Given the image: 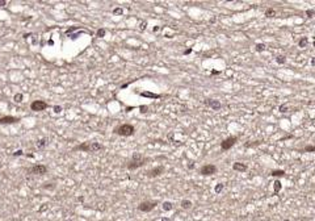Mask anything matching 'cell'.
Returning <instances> with one entry per match:
<instances>
[{"label": "cell", "mask_w": 315, "mask_h": 221, "mask_svg": "<svg viewBox=\"0 0 315 221\" xmlns=\"http://www.w3.org/2000/svg\"><path fill=\"white\" fill-rule=\"evenodd\" d=\"M269 175H270V176H274V178H280V176H284V175H285V171H284V170H272Z\"/></svg>", "instance_id": "cell-14"}, {"label": "cell", "mask_w": 315, "mask_h": 221, "mask_svg": "<svg viewBox=\"0 0 315 221\" xmlns=\"http://www.w3.org/2000/svg\"><path fill=\"white\" fill-rule=\"evenodd\" d=\"M48 107H49L48 103L43 101V100H34L33 103L30 104V109L34 111V112H42V111H45Z\"/></svg>", "instance_id": "cell-8"}, {"label": "cell", "mask_w": 315, "mask_h": 221, "mask_svg": "<svg viewBox=\"0 0 315 221\" xmlns=\"http://www.w3.org/2000/svg\"><path fill=\"white\" fill-rule=\"evenodd\" d=\"M42 188H45V190H54L55 188V186H54L53 183H45L42 186Z\"/></svg>", "instance_id": "cell-24"}, {"label": "cell", "mask_w": 315, "mask_h": 221, "mask_svg": "<svg viewBox=\"0 0 315 221\" xmlns=\"http://www.w3.org/2000/svg\"><path fill=\"white\" fill-rule=\"evenodd\" d=\"M7 5V0H0V7Z\"/></svg>", "instance_id": "cell-34"}, {"label": "cell", "mask_w": 315, "mask_h": 221, "mask_svg": "<svg viewBox=\"0 0 315 221\" xmlns=\"http://www.w3.org/2000/svg\"><path fill=\"white\" fill-rule=\"evenodd\" d=\"M278 109H280L281 113H284V112H288V107H286V106H280V108H278Z\"/></svg>", "instance_id": "cell-31"}, {"label": "cell", "mask_w": 315, "mask_h": 221, "mask_svg": "<svg viewBox=\"0 0 315 221\" xmlns=\"http://www.w3.org/2000/svg\"><path fill=\"white\" fill-rule=\"evenodd\" d=\"M307 42H309V39H307V37H302L301 39H299V42H298L299 48H305V46L307 45Z\"/></svg>", "instance_id": "cell-19"}, {"label": "cell", "mask_w": 315, "mask_h": 221, "mask_svg": "<svg viewBox=\"0 0 315 221\" xmlns=\"http://www.w3.org/2000/svg\"><path fill=\"white\" fill-rule=\"evenodd\" d=\"M314 48H315V41H314Z\"/></svg>", "instance_id": "cell-39"}, {"label": "cell", "mask_w": 315, "mask_h": 221, "mask_svg": "<svg viewBox=\"0 0 315 221\" xmlns=\"http://www.w3.org/2000/svg\"><path fill=\"white\" fill-rule=\"evenodd\" d=\"M281 188H282L281 182H280V180H276V182L273 183V194H274V195H277V194L281 191Z\"/></svg>", "instance_id": "cell-15"}, {"label": "cell", "mask_w": 315, "mask_h": 221, "mask_svg": "<svg viewBox=\"0 0 315 221\" xmlns=\"http://www.w3.org/2000/svg\"><path fill=\"white\" fill-rule=\"evenodd\" d=\"M46 172H48V166L41 165V163L32 166L28 170V174H30V175H45Z\"/></svg>", "instance_id": "cell-5"}, {"label": "cell", "mask_w": 315, "mask_h": 221, "mask_svg": "<svg viewBox=\"0 0 315 221\" xmlns=\"http://www.w3.org/2000/svg\"><path fill=\"white\" fill-rule=\"evenodd\" d=\"M105 33H107V30H105V29H99V30H97V33H96V37L101 38V37H104V36H105Z\"/></svg>", "instance_id": "cell-23"}, {"label": "cell", "mask_w": 315, "mask_h": 221, "mask_svg": "<svg viewBox=\"0 0 315 221\" xmlns=\"http://www.w3.org/2000/svg\"><path fill=\"white\" fill-rule=\"evenodd\" d=\"M164 166H158V167H154L151 170H148L144 174H146L147 178H158V176H160L163 172H164Z\"/></svg>", "instance_id": "cell-9"}, {"label": "cell", "mask_w": 315, "mask_h": 221, "mask_svg": "<svg viewBox=\"0 0 315 221\" xmlns=\"http://www.w3.org/2000/svg\"><path fill=\"white\" fill-rule=\"evenodd\" d=\"M274 14H276V11H274L273 8H268V9L265 11V16H267V17H273Z\"/></svg>", "instance_id": "cell-22"}, {"label": "cell", "mask_w": 315, "mask_h": 221, "mask_svg": "<svg viewBox=\"0 0 315 221\" xmlns=\"http://www.w3.org/2000/svg\"><path fill=\"white\" fill-rule=\"evenodd\" d=\"M14 157H19V155H23V150H17L16 153H13Z\"/></svg>", "instance_id": "cell-33"}, {"label": "cell", "mask_w": 315, "mask_h": 221, "mask_svg": "<svg viewBox=\"0 0 315 221\" xmlns=\"http://www.w3.org/2000/svg\"><path fill=\"white\" fill-rule=\"evenodd\" d=\"M49 145V140L48 138H41V140H38L37 142H36V147L39 150H43L46 146Z\"/></svg>", "instance_id": "cell-13"}, {"label": "cell", "mask_w": 315, "mask_h": 221, "mask_svg": "<svg viewBox=\"0 0 315 221\" xmlns=\"http://www.w3.org/2000/svg\"><path fill=\"white\" fill-rule=\"evenodd\" d=\"M192 53V49H187L185 52H184V54H190Z\"/></svg>", "instance_id": "cell-36"}, {"label": "cell", "mask_w": 315, "mask_h": 221, "mask_svg": "<svg viewBox=\"0 0 315 221\" xmlns=\"http://www.w3.org/2000/svg\"><path fill=\"white\" fill-rule=\"evenodd\" d=\"M103 145L99 142H93V141H85L80 145H76L72 147V151H85V153H96L99 150H103Z\"/></svg>", "instance_id": "cell-2"}, {"label": "cell", "mask_w": 315, "mask_h": 221, "mask_svg": "<svg viewBox=\"0 0 315 221\" xmlns=\"http://www.w3.org/2000/svg\"><path fill=\"white\" fill-rule=\"evenodd\" d=\"M151 159L150 158H147V157H143L141 153H134L133 154V157L131 159L126 163V169L130 170V171H134V170H137V169H141V167H143V166H146L147 165V162H150Z\"/></svg>", "instance_id": "cell-1"}, {"label": "cell", "mask_w": 315, "mask_h": 221, "mask_svg": "<svg viewBox=\"0 0 315 221\" xmlns=\"http://www.w3.org/2000/svg\"><path fill=\"white\" fill-rule=\"evenodd\" d=\"M139 109H141V113H146V112H147V106H141Z\"/></svg>", "instance_id": "cell-32"}, {"label": "cell", "mask_w": 315, "mask_h": 221, "mask_svg": "<svg viewBox=\"0 0 315 221\" xmlns=\"http://www.w3.org/2000/svg\"><path fill=\"white\" fill-rule=\"evenodd\" d=\"M156 205H158V201L156 200H144L142 203H139V205H138V211L141 212H151L153 209L156 208Z\"/></svg>", "instance_id": "cell-4"}, {"label": "cell", "mask_w": 315, "mask_h": 221, "mask_svg": "<svg viewBox=\"0 0 315 221\" xmlns=\"http://www.w3.org/2000/svg\"><path fill=\"white\" fill-rule=\"evenodd\" d=\"M265 50V45L264 43H258L256 45V52H264Z\"/></svg>", "instance_id": "cell-26"}, {"label": "cell", "mask_w": 315, "mask_h": 221, "mask_svg": "<svg viewBox=\"0 0 315 221\" xmlns=\"http://www.w3.org/2000/svg\"><path fill=\"white\" fill-rule=\"evenodd\" d=\"M113 133L114 134L121 136V137H130L135 133V128H134L131 124H122V125L116 126L113 129Z\"/></svg>", "instance_id": "cell-3"}, {"label": "cell", "mask_w": 315, "mask_h": 221, "mask_svg": "<svg viewBox=\"0 0 315 221\" xmlns=\"http://www.w3.org/2000/svg\"><path fill=\"white\" fill-rule=\"evenodd\" d=\"M247 165L246 163H242V162H235V163L233 165V170H235V171H239V172H244V171H247Z\"/></svg>", "instance_id": "cell-12"}, {"label": "cell", "mask_w": 315, "mask_h": 221, "mask_svg": "<svg viewBox=\"0 0 315 221\" xmlns=\"http://www.w3.org/2000/svg\"><path fill=\"white\" fill-rule=\"evenodd\" d=\"M302 151H305V153H315V146L314 145H309V146H306Z\"/></svg>", "instance_id": "cell-21"}, {"label": "cell", "mask_w": 315, "mask_h": 221, "mask_svg": "<svg viewBox=\"0 0 315 221\" xmlns=\"http://www.w3.org/2000/svg\"><path fill=\"white\" fill-rule=\"evenodd\" d=\"M217 166L215 165H212V163H208V165H204L200 169V174L202 176H210V175H214L217 172Z\"/></svg>", "instance_id": "cell-6"}, {"label": "cell", "mask_w": 315, "mask_h": 221, "mask_svg": "<svg viewBox=\"0 0 315 221\" xmlns=\"http://www.w3.org/2000/svg\"><path fill=\"white\" fill-rule=\"evenodd\" d=\"M223 187H224V186H223V184H222V183H218V184H217V186H215V188H214V191H215V194H219V192H221V191H222V190H223Z\"/></svg>", "instance_id": "cell-25"}, {"label": "cell", "mask_w": 315, "mask_h": 221, "mask_svg": "<svg viewBox=\"0 0 315 221\" xmlns=\"http://www.w3.org/2000/svg\"><path fill=\"white\" fill-rule=\"evenodd\" d=\"M194 167V165H193V162H190L189 165H188V169H193Z\"/></svg>", "instance_id": "cell-35"}, {"label": "cell", "mask_w": 315, "mask_h": 221, "mask_svg": "<svg viewBox=\"0 0 315 221\" xmlns=\"http://www.w3.org/2000/svg\"><path fill=\"white\" fill-rule=\"evenodd\" d=\"M124 13V9L122 8H114L113 9V14H122Z\"/></svg>", "instance_id": "cell-28"}, {"label": "cell", "mask_w": 315, "mask_h": 221, "mask_svg": "<svg viewBox=\"0 0 315 221\" xmlns=\"http://www.w3.org/2000/svg\"><path fill=\"white\" fill-rule=\"evenodd\" d=\"M20 118L19 117H13V116H4V117H0V124H14V122H19Z\"/></svg>", "instance_id": "cell-11"}, {"label": "cell", "mask_w": 315, "mask_h": 221, "mask_svg": "<svg viewBox=\"0 0 315 221\" xmlns=\"http://www.w3.org/2000/svg\"><path fill=\"white\" fill-rule=\"evenodd\" d=\"M311 65H313V66H315V58H313V59H311Z\"/></svg>", "instance_id": "cell-37"}, {"label": "cell", "mask_w": 315, "mask_h": 221, "mask_svg": "<svg viewBox=\"0 0 315 221\" xmlns=\"http://www.w3.org/2000/svg\"><path fill=\"white\" fill-rule=\"evenodd\" d=\"M306 14H307L309 17H313L314 14H315V11H313V9H307V11H306Z\"/></svg>", "instance_id": "cell-30"}, {"label": "cell", "mask_w": 315, "mask_h": 221, "mask_svg": "<svg viewBox=\"0 0 315 221\" xmlns=\"http://www.w3.org/2000/svg\"><path fill=\"white\" fill-rule=\"evenodd\" d=\"M162 221H169V220H168V219H165V217H164V219H162Z\"/></svg>", "instance_id": "cell-38"}, {"label": "cell", "mask_w": 315, "mask_h": 221, "mask_svg": "<svg viewBox=\"0 0 315 221\" xmlns=\"http://www.w3.org/2000/svg\"><path fill=\"white\" fill-rule=\"evenodd\" d=\"M205 104H206L208 107L212 108V109H214V111H218V109H221V108H222V104H221L218 100H214V99H206V100H205Z\"/></svg>", "instance_id": "cell-10"}, {"label": "cell", "mask_w": 315, "mask_h": 221, "mask_svg": "<svg viewBox=\"0 0 315 221\" xmlns=\"http://www.w3.org/2000/svg\"><path fill=\"white\" fill-rule=\"evenodd\" d=\"M162 208H163V211L169 212V211H172V209H173V204L171 201H164V203H163V205H162Z\"/></svg>", "instance_id": "cell-16"}, {"label": "cell", "mask_w": 315, "mask_h": 221, "mask_svg": "<svg viewBox=\"0 0 315 221\" xmlns=\"http://www.w3.org/2000/svg\"><path fill=\"white\" fill-rule=\"evenodd\" d=\"M141 95L144 96V97H151V99H159V97H160L159 93H153V92H142Z\"/></svg>", "instance_id": "cell-18"}, {"label": "cell", "mask_w": 315, "mask_h": 221, "mask_svg": "<svg viewBox=\"0 0 315 221\" xmlns=\"http://www.w3.org/2000/svg\"><path fill=\"white\" fill-rule=\"evenodd\" d=\"M284 221H290V220H284Z\"/></svg>", "instance_id": "cell-40"}, {"label": "cell", "mask_w": 315, "mask_h": 221, "mask_svg": "<svg viewBox=\"0 0 315 221\" xmlns=\"http://www.w3.org/2000/svg\"><path fill=\"white\" fill-rule=\"evenodd\" d=\"M62 111H63V108L60 107V106H55V107H54V112H55V113H60Z\"/></svg>", "instance_id": "cell-29"}, {"label": "cell", "mask_w": 315, "mask_h": 221, "mask_svg": "<svg viewBox=\"0 0 315 221\" xmlns=\"http://www.w3.org/2000/svg\"><path fill=\"white\" fill-rule=\"evenodd\" d=\"M276 62H277L278 65H284L285 62H286V57H285V55H278V57L276 58Z\"/></svg>", "instance_id": "cell-20"}, {"label": "cell", "mask_w": 315, "mask_h": 221, "mask_svg": "<svg viewBox=\"0 0 315 221\" xmlns=\"http://www.w3.org/2000/svg\"><path fill=\"white\" fill-rule=\"evenodd\" d=\"M236 142H238V137H235V136L227 137L226 140H223L222 142H221V149L222 150H230Z\"/></svg>", "instance_id": "cell-7"}, {"label": "cell", "mask_w": 315, "mask_h": 221, "mask_svg": "<svg viewBox=\"0 0 315 221\" xmlns=\"http://www.w3.org/2000/svg\"><path fill=\"white\" fill-rule=\"evenodd\" d=\"M180 205H181L183 209H190L192 205H193V203H192L190 200H187V199H185V200L181 201V204H180Z\"/></svg>", "instance_id": "cell-17"}, {"label": "cell", "mask_w": 315, "mask_h": 221, "mask_svg": "<svg viewBox=\"0 0 315 221\" xmlns=\"http://www.w3.org/2000/svg\"><path fill=\"white\" fill-rule=\"evenodd\" d=\"M13 99H14L16 103H21V101H23V95H21V93H16Z\"/></svg>", "instance_id": "cell-27"}]
</instances>
